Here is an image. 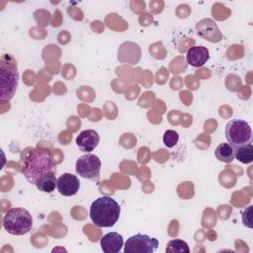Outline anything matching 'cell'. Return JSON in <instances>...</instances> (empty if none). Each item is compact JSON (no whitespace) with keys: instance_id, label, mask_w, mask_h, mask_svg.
Returning <instances> with one entry per match:
<instances>
[{"instance_id":"14","label":"cell","mask_w":253,"mask_h":253,"mask_svg":"<svg viewBox=\"0 0 253 253\" xmlns=\"http://www.w3.org/2000/svg\"><path fill=\"white\" fill-rule=\"evenodd\" d=\"M234 158L244 164H249L253 161V145L251 142L233 147Z\"/></svg>"},{"instance_id":"4","label":"cell","mask_w":253,"mask_h":253,"mask_svg":"<svg viewBox=\"0 0 253 253\" xmlns=\"http://www.w3.org/2000/svg\"><path fill=\"white\" fill-rule=\"evenodd\" d=\"M3 227L12 235H24L33 227L32 214L24 208H12L3 217Z\"/></svg>"},{"instance_id":"11","label":"cell","mask_w":253,"mask_h":253,"mask_svg":"<svg viewBox=\"0 0 253 253\" xmlns=\"http://www.w3.org/2000/svg\"><path fill=\"white\" fill-rule=\"evenodd\" d=\"M100 136L95 129H86L81 131L76 137V144L83 152H91L99 144Z\"/></svg>"},{"instance_id":"6","label":"cell","mask_w":253,"mask_h":253,"mask_svg":"<svg viewBox=\"0 0 253 253\" xmlns=\"http://www.w3.org/2000/svg\"><path fill=\"white\" fill-rule=\"evenodd\" d=\"M75 170H76V173L82 178L99 182L101 160L95 154H92V153L84 154L77 159L75 164Z\"/></svg>"},{"instance_id":"15","label":"cell","mask_w":253,"mask_h":253,"mask_svg":"<svg viewBox=\"0 0 253 253\" xmlns=\"http://www.w3.org/2000/svg\"><path fill=\"white\" fill-rule=\"evenodd\" d=\"M214 155L218 161H221L224 163H230L235 159L234 148L229 143H226V142H223L217 145V147L214 150Z\"/></svg>"},{"instance_id":"16","label":"cell","mask_w":253,"mask_h":253,"mask_svg":"<svg viewBox=\"0 0 253 253\" xmlns=\"http://www.w3.org/2000/svg\"><path fill=\"white\" fill-rule=\"evenodd\" d=\"M56 183H57V179L55 178V174H48L41 178L35 186L38 188V190L42 192L51 193L55 190Z\"/></svg>"},{"instance_id":"8","label":"cell","mask_w":253,"mask_h":253,"mask_svg":"<svg viewBox=\"0 0 253 253\" xmlns=\"http://www.w3.org/2000/svg\"><path fill=\"white\" fill-rule=\"evenodd\" d=\"M195 30L199 37L210 42H219L223 38L216 23L209 18L199 21L195 26Z\"/></svg>"},{"instance_id":"17","label":"cell","mask_w":253,"mask_h":253,"mask_svg":"<svg viewBox=\"0 0 253 253\" xmlns=\"http://www.w3.org/2000/svg\"><path fill=\"white\" fill-rule=\"evenodd\" d=\"M166 253H189L190 248L186 241L182 239H172L167 243Z\"/></svg>"},{"instance_id":"18","label":"cell","mask_w":253,"mask_h":253,"mask_svg":"<svg viewBox=\"0 0 253 253\" xmlns=\"http://www.w3.org/2000/svg\"><path fill=\"white\" fill-rule=\"evenodd\" d=\"M178 140H179V134L174 129H168L163 134V143L169 148L175 146Z\"/></svg>"},{"instance_id":"19","label":"cell","mask_w":253,"mask_h":253,"mask_svg":"<svg viewBox=\"0 0 253 253\" xmlns=\"http://www.w3.org/2000/svg\"><path fill=\"white\" fill-rule=\"evenodd\" d=\"M242 222L245 226L252 228V206H249L242 212Z\"/></svg>"},{"instance_id":"7","label":"cell","mask_w":253,"mask_h":253,"mask_svg":"<svg viewBox=\"0 0 253 253\" xmlns=\"http://www.w3.org/2000/svg\"><path fill=\"white\" fill-rule=\"evenodd\" d=\"M158 246V239L147 234L137 233L126 240L124 251L125 253H153Z\"/></svg>"},{"instance_id":"1","label":"cell","mask_w":253,"mask_h":253,"mask_svg":"<svg viewBox=\"0 0 253 253\" xmlns=\"http://www.w3.org/2000/svg\"><path fill=\"white\" fill-rule=\"evenodd\" d=\"M22 173L32 185H36L45 175L55 174V162L51 151L48 149H30L24 157Z\"/></svg>"},{"instance_id":"5","label":"cell","mask_w":253,"mask_h":253,"mask_svg":"<svg viewBox=\"0 0 253 253\" xmlns=\"http://www.w3.org/2000/svg\"><path fill=\"white\" fill-rule=\"evenodd\" d=\"M225 137L232 147H236L248 142L252 139V129L250 125L239 119L229 121L224 129Z\"/></svg>"},{"instance_id":"3","label":"cell","mask_w":253,"mask_h":253,"mask_svg":"<svg viewBox=\"0 0 253 253\" xmlns=\"http://www.w3.org/2000/svg\"><path fill=\"white\" fill-rule=\"evenodd\" d=\"M0 78H1V91L0 100L10 101L17 90L19 83V72L16 59L8 53L1 56L0 61Z\"/></svg>"},{"instance_id":"9","label":"cell","mask_w":253,"mask_h":253,"mask_svg":"<svg viewBox=\"0 0 253 253\" xmlns=\"http://www.w3.org/2000/svg\"><path fill=\"white\" fill-rule=\"evenodd\" d=\"M141 57L140 46L131 42H123L118 49V60L121 63L135 65Z\"/></svg>"},{"instance_id":"10","label":"cell","mask_w":253,"mask_h":253,"mask_svg":"<svg viewBox=\"0 0 253 253\" xmlns=\"http://www.w3.org/2000/svg\"><path fill=\"white\" fill-rule=\"evenodd\" d=\"M57 191L64 197H71L77 194L80 188V181L74 174L64 173L58 179L56 183Z\"/></svg>"},{"instance_id":"2","label":"cell","mask_w":253,"mask_h":253,"mask_svg":"<svg viewBox=\"0 0 253 253\" xmlns=\"http://www.w3.org/2000/svg\"><path fill=\"white\" fill-rule=\"evenodd\" d=\"M90 218L98 227H112L120 218L121 207L109 196L96 199L90 207Z\"/></svg>"},{"instance_id":"12","label":"cell","mask_w":253,"mask_h":253,"mask_svg":"<svg viewBox=\"0 0 253 253\" xmlns=\"http://www.w3.org/2000/svg\"><path fill=\"white\" fill-rule=\"evenodd\" d=\"M100 245L105 253H119L124 245V237L119 232H109L101 238Z\"/></svg>"},{"instance_id":"13","label":"cell","mask_w":253,"mask_h":253,"mask_svg":"<svg viewBox=\"0 0 253 253\" xmlns=\"http://www.w3.org/2000/svg\"><path fill=\"white\" fill-rule=\"evenodd\" d=\"M210 58L209 49L203 45H194L190 47L186 54L187 62L194 67L203 66Z\"/></svg>"}]
</instances>
